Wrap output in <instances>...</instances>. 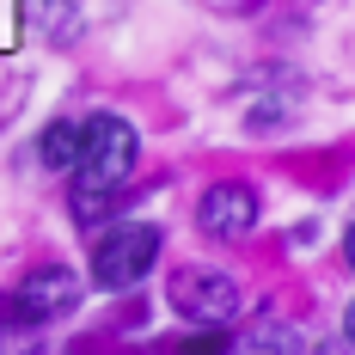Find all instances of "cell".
Instances as JSON below:
<instances>
[{
	"label": "cell",
	"mask_w": 355,
	"mask_h": 355,
	"mask_svg": "<svg viewBox=\"0 0 355 355\" xmlns=\"http://www.w3.org/2000/svg\"><path fill=\"white\" fill-rule=\"evenodd\" d=\"M135 129L116 116V110H98L92 123H80V159H73V196H105V190H123V178L135 172Z\"/></svg>",
	"instance_id": "obj_1"
},
{
	"label": "cell",
	"mask_w": 355,
	"mask_h": 355,
	"mask_svg": "<svg viewBox=\"0 0 355 355\" xmlns=\"http://www.w3.org/2000/svg\"><path fill=\"white\" fill-rule=\"evenodd\" d=\"M153 257H159V227L123 220V227L98 233V245H92V282L98 288H135L153 270Z\"/></svg>",
	"instance_id": "obj_2"
},
{
	"label": "cell",
	"mask_w": 355,
	"mask_h": 355,
	"mask_svg": "<svg viewBox=\"0 0 355 355\" xmlns=\"http://www.w3.org/2000/svg\"><path fill=\"white\" fill-rule=\"evenodd\" d=\"M73 306H80V276H73L68 263L31 270L25 282L12 288V300H0V313L12 324H49V319H68Z\"/></svg>",
	"instance_id": "obj_3"
},
{
	"label": "cell",
	"mask_w": 355,
	"mask_h": 355,
	"mask_svg": "<svg viewBox=\"0 0 355 355\" xmlns=\"http://www.w3.org/2000/svg\"><path fill=\"white\" fill-rule=\"evenodd\" d=\"M172 306L196 324H227L245 306V294H239V282L227 270H178L172 276Z\"/></svg>",
	"instance_id": "obj_4"
},
{
	"label": "cell",
	"mask_w": 355,
	"mask_h": 355,
	"mask_svg": "<svg viewBox=\"0 0 355 355\" xmlns=\"http://www.w3.org/2000/svg\"><path fill=\"white\" fill-rule=\"evenodd\" d=\"M196 227L214 233V239H245L251 227H257V196H251V184H214L209 196L196 202Z\"/></svg>",
	"instance_id": "obj_5"
},
{
	"label": "cell",
	"mask_w": 355,
	"mask_h": 355,
	"mask_svg": "<svg viewBox=\"0 0 355 355\" xmlns=\"http://www.w3.org/2000/svg\"><path fill=\"white\" fill-rule=\"evenodd\" d=\"M227 355H300V331L288 319H251L245 337H233Z\"/></svg>",
	"instance_id": "obj_6"
},
{
	"label": "cell",
	"mask_w": 355,
	"mask_h": 355,
	"mask_svg": "<svg viewBox=\"0 0 355 355\" xmlns=\"http://www.w3.org/2000/svg\"><path fill=\"white\" fill-rule=\"evenodd\" d=\"M37 159H43L49 172H68L73 159H80V123H49L43 141H37Z\"/></svg>",
	"instance_id": "obj_7"
},
{
	"label": "cell",
	"mask_w": 355,
	"mask_h": 355,
	"mask_svg": "<svg viewBox=\"0 0 355 355\" xmlns=\"http://www.w3.org/2000/svg\"><path fill=\"white\" fill-rule=\"evenodd\" d=\"M0 355H43L37 324H0Z\"/></svg>",
	"instance_id": "obj_8"
},
{
	"label": "cell",
	"mask_w": 355,
	"mask_h": 355,
	"mask_svg": "<svg viewBox=\"0 0 355 355\" xmlns=\"http://www.w3.org/2000/svg\"><path fill=\"white\" fill-rule=\"evenodd\" d=\"M227 343H233V337H227L220 324H202L196 337H184V349H178V355H227Z\"/></svg>",
	"instance_id": "obj_9"
},
{
	"label": "cell",
	"mask_w": 355,
	"mask_h": 355,
	"mask_svg": "<svg viewBox=\"0 0 355 355\" xmlns=\"http://www.w3.org/2000/svg\"><path fill=\"white\" fill-rule=\"evenodd\" d=\"M37 25H49V31H68L73 25V6H62V0H31Z\"/></svg>",
	"instance_id": "obj_10"
},
{
	"label": "cell",
	"mask_w": 355,
	"mask_h": 355,
	"mask_svg": "<svg viewBox=\"0 0 355 355\" xmlns=\"http://www.w3.org/2000/svg\"><path fill=\"white\" fill-rule=\"evenodd\" d=\"M343 331H349V343H355V300H349V313H343Z\"/></svg>",
	"instance_id": "obj_11"
},
{
	"label": "cell",
	"mask_w": 355,
	"mask_h": 355,
	"mask_svg": "<svg viewBox=\"0 0 355 355\" xmlns=\"http://www.w3.org/2000/svg\"><path fill=\"white\" fill-rule=\"evenodd\" d=\"M343 251H349V263H355V227H349V239H343Z\"/></svg>",
	"instance_id": "obj_12"
}]
</instances>
